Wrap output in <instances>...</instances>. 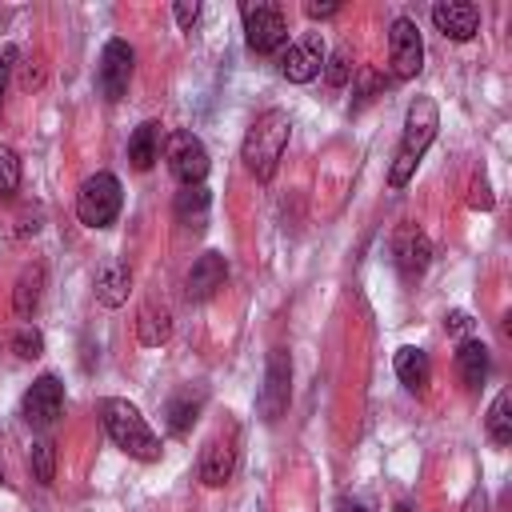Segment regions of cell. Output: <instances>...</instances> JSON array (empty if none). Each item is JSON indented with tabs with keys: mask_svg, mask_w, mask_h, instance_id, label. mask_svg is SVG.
Listing matches in <instances>:
<instances>
[{
	"mask_svg": "<svg viewBox=\"0 0 512 512\" xmlns=\"http://www.w3.org/2000/svg\"><path fill=\"white\" fill-rule=\"evenodd\" d=\"M40 292H44V264H28L24 272H20V280H16V288H12V308H16V316H32L36 312V304H40Z\"/></svg>",
	"mask_w": 512,
	"mask_h": 512,
	"instance_id": "20",
	"label": "cell"
},
{
	"mask_svg": "<svg viewBox=\"0 0 512 512\" xmlns=\"http://www.w3.org/2000/svg\"><path fill=\"white\" fill-rule=\"evenodd\" d=\"M12 60H16V48L8 44V48L0 52V100H4V88H8V72H12Z\"/></svg>",
	"mask_w": 512,
	"mask_h": 512,
	"instance_id": "33",
	"label": "cell"
},
{
	"mask_svg": "<svg viewBox=\"0 0 512 512\" xmlns=\"http://www.w3.org/2000/svg\"><path fill=\"white\" fill-rule=\"evenodd\" d=\"M240 16H244V40H248L252 52L268 56V52L284 48V40H288V20H284V12H280L276 4H268V0H248V4L240 8Z\"/></svg>",
	"mask_w": 512,
	"mask_h": 512,
	"instance_id": "5",
	"label": "cell"
},
{
	"mask_svg": "<svg viewBox=\"0 0 512 512\" xmlns=\"http://www.w3.org/2000/svg\"><path fill=\"white\" fill-rule=\"evenodd\" d=\"M436 128H440V112L428 96H416L408 104V116H404V136H400V148L392 156V168H388V184L392 188H404L420 164V156L428 152V144L436 140Z\"/></svg>",
	"mask_w": 512,
	"mask_h": 512,
	"instance_id": "1",
	"label": "cell"
},
{
	"mask_svg": "<svg viewBox=\"0 0 512 512\" xmlns=\"http://www.w3.org/2000/svg\"><path fill=\"white\" fill-rule=\"evenodd\" d=\"M120 204H124V192H120V180H116L112 172L88 176V180L80 184V192H76V216H80V224H88V228H108V224H116Z\"/></svg>",
	"mask_w": 512,
	"mask_h": 512,
	"instance_id": "4",
	"label": "cell"
},
{
	"mask_svg": "<svg viewBox=\"0 0 512 512\" xmlns=\"http://www.w3.org/2000/svg\"><path fill=\"white\" fill-rule=\"evenodd\" d=\"M464 512H488V496H484V488H472V496L464 500Z\"/></svg>",
	"mask_w": 512,
	"mask_h": 512,
	"instance_id": "34",
	"label": "cell"
},
{
	"mask_svg": "<svg viewBox=\"0 0 512 512\" xmlns=\"http://www.w3.org/2000/svg\"><path fill=\"white\" fill-rule=\"evenodd\" d=\"M444 328H448L452 336H468V328H472V316L456 308V312H448V316H444Z\"/></svg>",
	"mask_w": 512,
	"mask_h": 512,
	"instance_id": "31",
	"label": "cell"
},
{
	"mask_svg": "<svg viewBox=\"0 0 512 512\" xmlns=\"http://www.w3.org/2000/svg\"><path fill=\"white\" fill-rule=\"evenodd\" d=\"M12 352H16L20 360H36V356L44 352V336H40L32 324H20V328L12 332Z\"/></svg>",
	"mask_w": 512,
	"mask_h": 512,
	"instance_id": "26",
	"label": "cell"
},
{
	"mask_svg": "<svg viewBox=\"0 0 512 512\" xmlns=\"http://www.w3.org/2000/svg\"><path fill=\"white\" fill-rule=\"evenodd\" d=\"M224 276H228V260L220 252H200L184 276V296L208 300V296H216V288H224Z\"/></svg>",
	"mask_w": 512,
	"mask_h": 512,
	"instance_id": "14",
	"label": "cell"
},
{
	"mask_svg": "<svg viewBox=\"0 0 512 512\" xmlns=\"http://www.w3.org/2000/svg\"><path fill=\"white\" fill-rule=\"evenodd\" d=\"M488 436H492V444H512V392L504 388V392H496V400H492V408H488Z\"/></svg>",
	"mask_w": 512,
	"mask_h": 512,
	"instance_id": "24",
	"label": "cell"
},
{
	"mask_svg": "<svg viewBox=\"0 0 512 512\" xmlns=\"http://www.w3.org/2000/svg\"><path fill=\"white\" fill-rule=\"evenodd\" d=\"M396 376H400L404 388L424 392L428 380H432V360H428V352H424V348H412V344L400 348V352H396Z\"/></svg>",
	"mask_w": 512,
	"mask_h": 512,
	"instance_id": "18",
	"label": "cell"
},
{
	"mask_svg": "<svg viewBox=\"0 0 512 512\" xmlns=\"http://www.w3.org/2000/svg\"><path fill=\"white\" fill-rule=\"evenodd\" d=\"M200 404H204V392H196V396H192V388L176 392V396L168 400V428H172L176 436H184V432L196 424V416H200Z\"/></svg>",
	"mask_w": 512,
	"mask_h": 512,
	"instance_id": "23",
	"label": "cell"
},
{
	"mask_svg": "<svg viewBox=\"0 0 512 512\" xmlns=\"http://www.w3.org/2000/svg\"><path fill=\"white\" fill-rule=\"evenodd\" d=\"M20 188V160L12 148H0V196H12Z\"/></svg>",
	"mask_w": 512,
	"mask_h": 512,
	"instance_id": "28",
	"label": "cell"
},
{
	"mask_svg": "<svg viewBox=\"0 0 512 512\" xmlns=\"http://www.w3.org/2000/svg\"><path fill=\"white\" fill-rule=\"evenodd\" d=\"M60 412H64V384H60L52 372L36 376L32 388H28L24 400H20V416H24V424H32V428H52Z\"/></svg>",
	"mask_w": 512,
	"mask_h": 512,
	"instance_id": "10",
	"label": "cell"
},
{
	"mask_svg": "<svg viewBox=\"0 0 512 512\" xmlns=\"http://www.w3.org/2000/svg\"><path fill=\"white\" fill-rule=\"evenodd\" d=\"M288 392H292V360H288L284 348H272V352H268V364H264V388H260V396H256L260 416H264L268 424H276V420L284 416Z\"/></svg>",
	"mask_w": 512,
	"mask_h": 512,
	"instance_id": "8",
	"label": "cell"
},
{
	"mask_svg": "<svg viewBox=\"0 0 512 512\" xmlns=\"http://www.w3.org/2000/svg\"><path fill=\"white\" fill-rule=\"evenodd\" d=\"M388 68L396 80H412L424 68V40H420L416 20L408 16H396L388 28Z\"/></svg>",
	"mask_w": 512,
	"mask_h": 512,
	"instance_id": "6",
	"label": "cell"
},
{
	"mask_svg": "<svg viewBox=\"0 0 512 512\" xmlns=\"http://www.w3.org/2000/svg\"><path fill=\"white\" fill-rule=\"evenodd\" d=\"M456 372H460L464 388H480L484 376H488V348L480 340H472V336L460 340V348H456Z\"/></svg>",
	"mask_w": 512,
	"mask_h": 512,
	"instance_id": "19",
	"label": "cell"
},
{
	"mask_svg": "<svg viewBox=\"0 0 512 512\" xmlns=\"http://www.w3.org/2000/svg\"><path fill=\"white\" fill-rule=\"evenodd\" d=\"M348 512H364V508H348Z\"/></svg>",
	"mask_w": 512,
	"mask_h": 512,
	"instance_id": "35",
	"label": "cell"
},
{
	"mask_svg": "<svg viewBox=\"0 0 512 512\" xmlns=\"http://www.w3.org/2000/svg\"><path fill=\"white\" fill-rule=\"evenodd\" d=\"M172 336V312L168 308H156V304H144L140 316H136V340L144 348H156Z\"/></svg>",
	"mask_w": 512,
	"mask_h": 512,
	"instance_id": "21",
	"label": "cell"
},
{
	"mask_svg": "<svg viewBox=\"0 0 512 512\" xmlns=\"http://www.w3.org/2000/svg\"><path fill=\"white\" fill-rule=\"evenodd\" d=\"M432 24L448 40H472L480 32V8L468 0H440L432 4Z\"/></svg>",
	"mask_w": 512,
	"mask_h": 512,
	"instance_id": "13",
	"label": "cell"
},
{
	"mask_svg": "<svg viewBox=\"0 0 512 512\" xmlns=\"http://www.w3.org/2000/svg\"><path fill=\"white\" fill-rule=\"evenodd\" d=\"M336 12H340V4H316V0L304 4V16H308V20H328V16H336Z\"/></svg>",
	"mask_w": 512,
	"mask_h": 512,
	"instance_id": "32",
	"label": "cell"
},
{
	"mask_svg": "<svg viewBox=\"0 0 512 512\" xmlns=\"http://www.w3.org/2000/svg\"><path fill=\"white\" fill-rule=\"evenodd\" d=\"M32 476L40 484H52L56 480V448H52V440H36L32 444Z\"/></svg>",
	"mask_w": 512,
	"mask_h": 512,
	"instance_id": "25",
	"label": "cell"
},
{
	"mask_svg": "<svg viewBox=\"0 0 512 512\" xmlns=\"http://www.w3.org/2000/svg\"><path fill=\"white\" fill-rule=\"evenodd\" d=\"M208 208H212V196H208L204 184H192V188H180V192H176V220H180V224L204 228Z\"/></svg>",
	"mask_w": 512,
	"mask_h": 512,
	"instance_id": "22",
	"label": "cell"
},
{
	"mask_svg": "<svg viewBox=\"0 0 512 512\" xmlns=\"http://www.w3.org/2000/svg\"><path fill=\"white\" fill-rule=\"evenodd\" d=\"M324 40H320V32H304L300 40H292L288 48H284V56H280V76L284 80H292V84H308V80H316L320 72H324Z\"/></svg>",
	"mask_w": 512,
	"mask_h": 512,
	"instance_id": "11",
	"label": "cell"
},
{
	"mask_svg": "<svg viewBox=\"0 0 512 512\" xmlns=\"http://www.w3.org/2000/svg\"><path fill=\"white\" fill-rule=\"evenodd\" d=\"M196 20H200V4H196V0H180V4H176V24H180V28H192Z\"/></svg>",
	"mask_w": 512,
	"mask_h": 512,
	"instance_id": "29",
	"label": "cell"
},
{
	"mask_svg": "<svg viewBox=\"0 0 512 512\" xmlns=\"http://www.w3.org/2000/svg\"><path fill=\"white\" fill-rule=\"evenodd\" d=\"M288 132H292V120L280 108H268L252 120V128L244 132V144H240V160L256 180H272V172L288 148Z\"/></svg>",
	"mask_w": 512,
	"mask_h": 512,
	"instance_id": "2",
	"label": "cell"
},
{
	"mask_svg": "<svg viewBox=\"0 0 512 512\" xmlns=\"http://www.w3.org/2000/svg\"><path fill=\"white\" fill-rule=\"evenodd\" d=\"M164 160H168V172L192 188V184H204L208 176V148L200 144V136L192 132H172L168 136V148H164Z\"/></svg>",
	"mask_w": 512,
	"mask_h": 512,
	"instance_id": "7",
	"label": "cell"
},
{
	"mask_svg": "<svg viewBox=\"0 0 512 512\" xmlns=\"http://www.w3.org/2000/svg\"><path fill=\"white\" fill-rule=\"evenodd\" d=\"M392 256H396V268H400L404 276H420V272L428 268V256H432V244H428L424 228L412 224V220H404V224L392 232Z\"/></svg>",
	"mask_w": 512,
	"mask_h": 512,
	"instance_id": "12",
	"label": "cell"
},
{
	"mask_svg": "<svg viewBox=\"0 0 512 512\" xmlns=\"http://www.w3.org/2000/svg\"><path fill=\"white\" fill-rule=\"evenodd\" d=\"M132 64H136V52L128 40H108L104 52H100V64H96V88L104 100H120L128 92V80H132Z\"/></svg>",
	"mask_w": 512,
	"mask_h": 512,
	"instance_id": "9",
	"label": "cell"
},
{
	"mask_svg": "<svg viewBox=\"0 0 512 512\" xmlns=\"http://www.w3.org/2000/svg\"><path fill=\"white\" fill-rule=\"evenodd\" d=\"M232 468H236V448H232L228 440L212 436V440L204 444V452H200V480H204L208 488H220V484L232 480Z\"/></svg>",
	"mask_w": 512,
	"mask_h": 512,
	"instance_id": "15",
	"label": "cell"
},
{
	"mask_svg": "<svg viewBox=\"0 0 512 512\" xmlns=\"http://www.w3.org/2000/svg\"><path fill=\"white\" fill-rule=\"evenodd\" d=\"M468 204H472V208H492V192H488V180H484V176L472 180V196H468Z\"/></svg>",
	"mask_w": 512,
	"mask_h": 512,
	"instance_id": "30",
	"label": "cell"
},
{
	"mask_svg": "<svg viewBox=\"0 0 512 512\" xmlns=\"http://www.w3.org/2000/svg\"><path fill=\"white\" fill-rule=\"evenodd\" d=\"M0 484H4V472H0Z\"/></svg>",
	"mask_w": 512,
	"mask_h": 512,
	"instance_id": "36",
	"label": "cell"
},
{
	"mask_svg": "<svg viewBox=\"0 0 512 512\" xmlns=\"http://www.w3.org/2000/svg\"><path fill=\"white\" fill-rule=\"evenodd\" d=\"M160 124L156 120H144L136 132H132V140H128V160H132V168L136 172H148L156 160H160Z\"/></svg>",
	"mask_w": 512,
	"mask_h": 512,
	"instance_id": "17",
	"label": "cell"
},
{
	"mask_svg": "<svg viewBox=\"0 0 512 512\" xmlns=\"http://www.w3.org/2000/svg\"><path fill=\"white\" fill-rule=\"evenodd\" d=\"M100 424L112 436V444L120 452H128L132 460H160V436L148 428V420L140 416L136 404L120 400V396H104L100 400Z\"/></svg>",
	"mask_w": 512,
	"mask_h": 512,
	"instance_id": "3",
	"label": "cell"
},
{
	"mask_svg": "<svg viewBox=\"0 0 512 512\" xmlns=\"http://www.w3.org/2000/svg\"><path fill=\"white\" fill-rule=\"evenodd\" d=\"M128 284H132V272L124 260H104L100 272H96V300L104 308H120L128 300Z\"/></svg>",
	"mask_w": 512,
	"mask_h": 512,
	"instance_id": "16",
	"label": "cell"
},
{
	"mask_svg": "<svg viewBox=\"0 0 512 512\" xmlns=\"http://www.w3.org/2000/svg\"><path fill=\"white\" fill-rule=\"evenodd\" d=\"M324 76H328L332 88H344V84H348V76H352V56H348V48H336L332 56H324Z\"/></svg>",
	"mask_w": 512,
	"mask_h": 512,
	"instance_id": "27",
	"label": "cell"
}]
</instances>
